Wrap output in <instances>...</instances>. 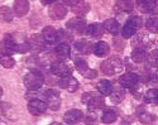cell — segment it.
<instances>
[{
	"label": "cell",
	"instance_id": "484cf974",
	"mask_svg": "<svg viewBox=\"0 0 158 125\" xmlns=\"http://www.w3.org/2000/svg\"><path fill=\"white\" fill-rule=\"evenodd\" d=\"M89 10H90V6H89V4L87 3H85V2H78L77 4H75L73 6H72V11L75 14H77V15H80V17H82V15H85L86 13H89Z\"/></svg>",
	"mask_w": 158,
	"mask_h": 125
},
{
	"label": "cell",
	"instance_id": "836d02e7",
	"mask_svg": "<svg viewBox=\"0 0 158 125\" xmlns=\"http://www.w3.org/2000/svg\"><path fill=\"white\" fill-rule=\"evenodd\" d=\"M139 120L143 124H152L156 120V116L153 114H151V112H142L139 116Z\"/></svg>",
	"mask_w": 158,
	"mask_h": 125
},
{
	"label": "cell",
	"instance_id": "52a82bcc",
	"mask_svg": "<svg viewBox=\"0 0 158 125\" xmlns=\"http://www.w3.org/2000/svg\"><path fill=\"white\" fill-rule=\"evenodd\" d=\"M86 22L85 19H81V18H72L67 22L66 24V28L69 30H72L75 33H78V34H82L86 32Z\"/></svg>",
	"mask_w": 158,
	"mask_h": 125
},
{
	"label": "cell",
	"instance_id": "4316f807",
	"mask_svg": "<svg viewBox=\"0 0 158 125\" xmlns=\"http://www.w3.org/2000/svg\"><path fill=\"white\" fill-rule=\"evenodd\" d=\"M55 52L56 54L60 57V58H66V57H69L70 53H71V48L67 43H60L56 49H55Z\"/></svg>",
	"mask_w": 158,
	"mask_h": 125
},
{
	"label": "cell",
	"instance_id": "6da1fadb",
	"mask_svg": "<svg viewBox=\"0 0 158 125\" xmlns=\"http://www.w3.org/2000/svg\"><path fill=\"white\" fill-rule=\"evenodd\" d=\"M123 68H124V63L119 57H110L101 63V71L105 75H109V76L119 75L123 71Z\"/></svg>",
	"mask_w": 158,
	"mask_h": 125
},
{
	"label": "cell",
	"instance_id": "e575fe53",
	"mask_svg": "<svg viewBox=\"0 0 158 125\" xmlns=\"http://www.w3.org/2000/svg\"><path fill=\"white\" fill-rule=\"evenodd\" d=\"M31 51V46L28 42H24V43H17L15 46V52L17 53H27Z\"/></svg>",
	"mask_w": 158,
	"mask_h": 125
},
{
	"label": "cell",
	"instance_id": "8d00e7d4",
	"mask_svg": "<svg viewBox=\"0 0 158 125\" xmlns=\"http://www.w3.org/2000/svg\"><path fill=\"white\" fill-rule=\"evenodd\" d=\"M82 75L86 77V79H89V80H93V79H95L96 76H98V72L95 71V70H91V68H87L85 72H82Z\"/></svg>",
	"mask_w": 158,
	"mask_h": 125
},
{
	"label": "cell",
	"instance_id": "f35d334b",
	"mask_svg": "<svg viewBox=\"0 0 158 125\" xmlns=\"http://www.w3.org/2000/svg\"><path fill=\"white\" fill-rule=\"evenodd\" d=\"M80 0H63V3L64 4H67V5H71V6H73L75 4H77Z\"/></svg>",
	"mask_w": 158,
	"mask_h": 125
},
{
	"label": "cell",
	"instance_id": "3957f363",
	"mask_svg": "<svg viewBox=\"0 0 158 125\" xmlns=\"http://www.w3.org/2000/svg\"><path fill=\"white\" fill-rule=\"evenodd\" d=\"M142 24H143V19L140 17H137V15L130 17L122 29V37L125 39L131 38V37L137 33V30L142 27Z\"/></svg>",
	"mask_w": 158,
	"mask_h": 125
},
{
	"label": "cell",
	"instance_id": "603a6c76",
	"mask_svg": "<svg viewBox=\"0 0 158 125\" xmlns=\"http://www.w3.org/2000/svg\"><path fill=\"white\" fill-rule=\"evenodd\" d=\"M130 57L135 63H143V62H146V59L148 57V53L146 52V49H143V48H135L134 51L131 52Z\"/></svg>",
	"mask_w": 158,
	"mask_h": 125
},
{
	"label": "cell",
	"instance_id": "44dd1931",
	"mask_svg": "<svg viewBox=\"0 0 158 125\" xmlns=\"http://www.w3.org/2000/svg\"><path fill=\"white\" fill-rule=\"evenodd\" d=\"M110 52V46L106 43V42H98L94 47V53L98 56V57H105V56H108Z\"/></svg>",
	"mask_w": 158,
	"mask_h": 125
},
{
	"label": "cell",
	"instance_id": "7bdbcfd3",
	"mask_svg": "<svg viewBox=\"0 0 158 125\" xmlns=\"http://www.w3.org/2000/svg\"><path fill=\"white\" fill-rule=\"evenodd\" d=\"M156 76H157V79H158V70H157V72H156Z\"/></svg>",
	"mask_w": 158,
	"mask_h": 125
},
{
	"label": "cell",
	"instance_id": "d4e9b609",
	"mask_svg": "<svg viewBox=\"0 0 158 125\" xmlns=\"http://www.w3.org/2000/svg\"><path fill=\"white\" fill-rule=\"evenodd\" d=\"M0 65L5 68H13L15 65V59L11 57V54L0 52Z\"/></svg>",
	"mask_w": 158,
	"mask_h": 125
},
{
	"label": "cell",
	"instance_id": "ac0fdd59",
	"mask_svg": "<svg viewBox=\"0 0 158 125\" xmlns=\"http://www.w3.org/2000/svg\"><path fill=\"white\" fill-rule=\"evenodd\" d=\"M86 32L91 38H100L104 33V27L100 23H91L86 27Z\"/></svg>",
	"mask_w": 158,
	"mask_h": 125
},
{
	"label": "cell",
	"instance_id": "ee69618b",
	"mask_svg": "<svg viewBox=\"0 0 158 125\" xmlns=\"http://www.w3.org/2000/svg\"><path fill=\"white\" fill-rule=\"evenodd\" d=\"M0 121H2V119H0Z\"/></svg>",
	"mask_w": 158,
	"mask_h": 125
},
{
	"label": "cell",
	"instance_id": "4dcf8cb0",
	"mask_svg": "<svg viewBox=\"0 0 158 125\" xmlns=\"http://www.w3.org/2000/svg\"><path fill=\"white\" fill-rule=\"evenodd\" d=\"M0 20L5 23H9L13 20V11L10 10L9 6H0Z\"/></svg>",
	"mask_w": 158,
	"mask_h": 125
},
{
	"label": "cell",
	"instance_id": "ffe728a7",
	"mask_svg": "<svg viewBox=\"0 0 158 125\" xmlns=\"http://www.w3.org/2000/svg\"><path fill=\"white\" fill-rule=\"evenodd\" d=\"M102 27H104V30H106L108 33L110 34H118L120 30V26H119V23H118L115 19H106L104 22L102 24Z\"/></svg>",
	"mask_w": 158,
	"mask_h": 125
},
{
	"label": "cell",
	"instance_id": "e0dca14e",
	"mask_svg": "<svg viewBox=\"0 0 158 125\" xmlns=\"http://www.w3.org/2000/svg\"><path fill=\"white\" fill-rule=\"evenodd\" d=\"M14 11L18 17H24L29 11L28 0H15L14 2Z\"/></svg>",
	"mask_w": 158,
	"mask_h": 125
},
{
	"label": "cell",
	"instance_id": "277c9868",
	"mask_svg": "<svg viewBox=\"0 0 158 125\" xmlns=\"http://www.w3.org/2000/svg\"><path fill=\"white\" fill-rule=\"evenodd\" d=\"M48 105L46 101L41 99H29V103H28V110L31 114L33 115H41L43 112H46Z\"/></svg>",
	"mask_w": 158,
	"mask_h": 125
},
{
	"label": "cell",
	"instance_id": "d590c367",
	"mask_svg": "<svg viewBox=\"0 0 158 125\" xmlns=\"http://www.w3.org/2000/svg\"><path fill=\"white\" fill-rule=\"evenodd\" d=\"M75 67L77 68L78 72L82 73V72H85V71L89 68V65H87V62H86L85 59H77V61L75 62Z\"/></svg>",
	"mask_w": 158,
	"mask_h": 125
},
{
	"label": "cell",
	"instance_id": "1f68e13d",
	"mask_svg": "<svg viewBox=\"0 0 158 125\" xmlns=\"http://www.w3.org/2000/svg\"><path fill=\"white\" fill-rule=\"evenodd\" d=\"M144 101L151 104V103H158V89H149L144 94Z\"/></svg>",
	"mask_w": 158,
	"mask_h": 125
},
{
	"label": "cell",
	"instance_id": "ba28073f",
	"mask_svg": "<svg viewBox=\"0 0 158 125\" xmlns=\"http://www.w3.org/2000/svg\"><path fill=\"white\" fill-rule=\"evenodd\" d=\"M58 85H60L61 89L67 90V91H70V92H75V91L78 89V81H77L75 77H72L71 75L61 77V80L58 81Z\"/></svg>",
	"mask_w": 158,
	"mask_h": 125
},
{
	"label": "cell",
	"instance_id": "5bb4252c",
	"mask_svg": "<svg viewBox=\"0 0 158 125\" xmlns=\"http://www.w3.org/2000/svg\"><path fill=\"white\" fill-rule=\"evenodd\" d=\"M137 6L143 13H152L158 9V0H137Z\"/></svg>",
	"mask_w": 158,
	"mask_h": 125
},
{
	"label": "cell",
	"instance_id": "9c48e42d",
	"mask_svg": "<svg viewBox=\"0 0 158 125\" xmlns=\"http://www.w3.org/2000/svg\"><path fill=\"white\" fill-rule=\"evenodd\" d=\"M46 101H47V105L52 109V110H58L60 105H61V100H60V92L57 90H53L51 89L48 90L46 94Z\"/></svg>",
	"mask_w": 158,
	"mask_h": 125
},
{
	"label": "cell",
	"instance_id": "f1b7e54d",
	"mask_svg": "<svg viewBox=\"0 0 158 125\" xmlns=\"http://www.w3.org/2000/svg\"><path fill=\"white\" fill-rule=\"evenodd\" d=\"M116 118H118L116 112L114 110H111V109H108V110L104 111V114L101 116V120L105 124H111V123H115L116 121Z\"/></svg>",
	"mask_w": 158,
	"mask_h": 125
},
{
	"label": "cell",
	"instance_id": "d6986e66",
	"mask_svg": "<svg viewBox=\"0 0 158 125\" xmlns=\"http://www.w3.org/2000/svg\"><path fill=\"white\" fill-rule=\"evenodd\" d=\"M42 35L47 43H53L58 39V32L53 27H46L42 30Z\"/></svg>",
	"mask_w": 158,
	"mask_h": 125
},
{
	"label": "cell",
	"instance_id": "2e32d148",
	"mask_svg": "<svg viewBox=\"0 0 158 125\" xmlns=\"http://www.w3.org/2000/svg\"><path fill=\"white\" fill-rule=\"evenodd\" d=\"M86 105H87L90 111L100 110V109H102L105 106V100H104V97H101V96L95 94V95H93L89 99V101L86 103Z\"/></svg>",
	"mask_w": 158,
	"mask_h": 125
},
{
	"label": "cell",
	"instance_id": "7a4b0ae2",
	"mask_svg": "<svg viewBox=\"0 0 158 125\" xmlns=\"http://www.w3.org/2000/svg\"><path fill=\"white\" fill-rule=\"evenodd\" d=\"M43 85V76L38 71H31L24 76V86L28 91H38Z\"/></svg>",
	"mask_w": 158,
	"mask_h": 125
},
{
	"label": "cell",
	"instance_id": "5b68a950",
	"mask_svg": "<svg viewBox=\"0 0 158 125\" xmlns=\"http://www.w3.org/2000/svg\"><path fill=\"white\" fill-rule=\"evenodd\" d=\"M51 72L57 77H63V76H69V75H71L72 68L67 63H64V62H62V61H58V62L52 63Z\"/></svg>",
	"mask_w": 158,
	"mask_h": 125
},
{
	"label": "cell",
	"instance_id": "4fadbf2b",
	"mask_svg": "<svg viewBox=\"0 0 158 125\" xmlns=\"http://www.w3.org/2000/svg\"><path fill=\"white\" fill-rule=\"evenodd\" d=\"M15 46H17V43H15L14 38H13L11 35L6 34L5 38L2 41V43H0V52L11 54V53L15 52Z\"/></svg>",
	"mask_w": 158,
	"mask_h": 125
},
{
	"label": "cell",
	"instance_id": "9a60e30c",
	"mask_svg": "<svg viewBox=\"0 0 158 125\" xmlns=\"http://www.w3.org/2000/svg\"><path fill=\"white\" fill-rule=\"evenodd\" d=\"M94 47H95V44H93L87 39H80L75 43L76 51L80 52L81 54H90L91 52H94Z\"/></svg>",
	"mask_w": 158,
	"mask_h": 125
},
{
	"label": "cell",
	"instance_id": "74e56055",
	"mask_svg": "<svg viewBox=\"0 0 158 125\" xmlns=\"http://www.w3.org/2000/svg\"><path fill=\"white\" fill-rule=\"evenodd\" d=\"M96 121V114L95 112H89V115L86 116V123H95Z\"/></svg>",
	"mask_w": 158,
	"mask_h": 125
},
{
	"label": "cell",
	"instance_id": "b9f144b4",
	"mask_svg": "<svg viewBox=\"0 0 158 125\" xmlns=\"http://www.w3.org/2000/svg\"><path fill=\"white\" fill-rule=\"evenodd\" d=\"M2 106H3V104H2V103H0V111H2V110H3V107H2Z\"/></svg>",
	"mask_w": 158,
	"mask_h": 125
},
{
	"label": "cell",
	"instance_id": "8992f818",
	"mask_svg": "<svg viewBox=\"0 0 158 125\" xmlns=\"http://www.w3.org/2000/svg\"><path fill=\"white\" fill-rule=\"evenodd\" d=\"M48 14L52 19L61 20L66 17V14H67V8L64 6L63 3H55V4L51 5V8L48 10Z\"/></svg>",
	"mask_w": 158,
	"mask_h": 125
},
{
	"label": "cell",
	"instance_id": "ab89813d",
	"mask_svg": "<svg viewBox=\"0 0 158 125\" xmlns=\"http://www.w3.org/2000/svg\"><path fill=\"white\" fill-rule=\"evenodd\" d=\"M56 2V0H41V3L43 5H51V4H53Z\"/></svg>",
	"mask_w": 158,
	"mask_h": 125
},
{
	"label": "cell",
	"instance_id": "d6a6232c",
	"mask_svg": "<svg viewBox=\"0 0 158 125\" xmlns=\"http://www.w3.org/2000/svg\"><path fill=\"white\" fill-rule=\"evenodd\" d=\"M146 61L148 62V66L149 67H157L158 66V49H154V51H152L148 54V57H147Z\"/></svg>",
	"mask_w": 158,
	"mask_h": 125
},
{
	"label": "cell",
	"instance_id": "7c38bea8",
	"mask_svg": "<svg viewBox=\"0 0 158 125\" xmlns=\"http://www.w3.org/2000/svg\"><path fill=\"white\" fill-rule=\"evenodd\" d=\"M29 46H31V49L35 52H42L43 49L46 48V41L43 38L42 34H33L31 38H29Z\"/></svg>",
	"mask_w": 158,
	"mask_h": 125
},
{
	"label": "cell",
	"instance_id": "7402d4cb",
	"mask_svg": "<svg viewBox=\"0 0 158 125\" xmlns=\"http://www.w3.org/2000/svg\"><path fill=\"white\" fill-rule=\"evenodd\" d=\"M109 96H110V100L114 104H119L125 97V91H124L123 87H113V91Z\"/></svg>",
	"mask_w": 158,
	"mask_h": 125
},
{
	"label": "cell",
	"instance_id": "f546056e",
	"mask_svg": "<svg viewBox=\"0 0 158 125\" xmlns=\"http://www.w3.org/2000/svg\"><path fill=\"white\" fill-rule=\"evenodd\" d=\"M146 27L149 32L152 33H158V15L154 14V15H151L146 23Z\"/></svg>",
	"mask_w": 158,
	"mask_h": 125
},
{
	"label": "cell",
	"instance_id": "8fae6325",
	"mask_svg": "<svg viewBox=\"0 0 158 125\" xmlns=\"http://www.w3.org/2000/svg\"><path fill=\"white\" fill-rule=\"evenodd\" d=\"M82 119H84V112L78 109H71L69 111H66L63 115V120L67 124H76L78 121H81Z\"/></svg>",
	"mask_w": 158,
	"mask_h": 125
},
{
	"label": "cell",
	"instance_id": "83f0119b",
	"mask_svg": "<svg viewBox=\"0 0 158 125\" xmlns=\"http://www.w3.org/2000/svg\"><path fill=\"white\" fill-rule=\"evenodd\" d=\"M115 9L118 11H120V13H129L130 10H133V2L131 0H120L116 4Z\"/></svg>",
	"mask_w": 158,
	"mask_h": 125
},
{
	"label": "cell",
	"instance_id": "60d3db41",
	"mask_svg": "<svg viewBox=\"0 0 158 125\" xmlns=\"http://www.w3.org/2000/svg\"><path fill=\"white\" fill-rule=\"evenodd\" d=\"M2 95H3V89H2V86H0V97H2Z\"/></svg>",
	"mask_w": 158,
	"mask_h": 125
},
{
	"label": "cell",
	"instance_id": "30bf717a",
	"mask_svg": "<svg viewBox=\"0 0 158 125\" xmlns=\"http://www.w3.org/2000/svg\"><path fill=\"white\" fill-rule=\"evenodd\" d=\"M138 82H139V76L131 72L122 75L119 79V83L122 85V87H125V89H131V87L137 86Z\"/></svg>",
	"mask_w": 158,
	"mask_h": 125
},
{
	"label": "cell",
	"instance_id": "cb8c5ba5",
	"mask_svg": "<svg viewBox=\"0 0 158 125\" xmlns=\"http://www.w3.org/2000/svg\"><path fill=\"white\" fill-rule=\"evenodd\" d=\"M113 83L110 82V81H108V80H101L99 83H98V90L100 91V94L101 95H106V96H109L110 94H111V91H113Z\"/></svg>",
	"mask_w": 158,
	"mask_h": 125
}]
</instances>
